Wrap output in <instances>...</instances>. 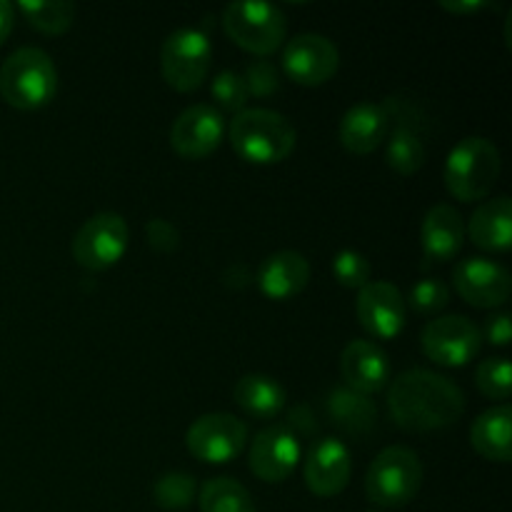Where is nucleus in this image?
Listing matches in <instances>:
<instances>
[{"instance_id": "31", "label": "nucleus", "mask_w": 512, "mask_h": 512, "mask_svg": "<svg viewBox=\"0 0 512 512\" xmlns=\"http://www.w3.org/2000/svg\"><path fill=\"white\" fill-rule=\"evenodd\" d=\"M450 303V288L440 278H423L410 288L405 305L415 310L418 315H435Z\"/></svg>"}, {"instance_id": "11", "label": "nucleus", "mask_w": 512, "mask_h": 512, "mask_svg": "<svg viewBox=\"0 0 512 512\" xmlns=\"http://www.w3.org/2000/svg\"><path fill=\"white\" fill-rule=\"evenodd\" d=\"M338 45L320 33H300L283 50V70L293 83L318 88L338 73Z\"/></svg>"}, {"instance_id": "18", "label": "nucleus", "mask_w": 512, "mask_h": 512, "mask_svg": "<svg viewBox=\"0 0 512 512\" xmlns=\"http://www.w3.org/2000/svg\"><path fill=\"white\" fill-rule=\"evenodd\" d=\"M420 240H423L425 265L448 263V260H453L460 253L465 243L463 215L448 203L433 205L423 218Z\"/></svg>"}, {"instance_id": "2", "label": "nucleus", "mask_w": 512, "mask_h": 512, "mask_svg": "<svg viewBox=\"0 0 512 512\" xmlns=\"http://www.w3.org/2000/svg\"><path fill=\"white\" fill-rule=\"evenodd\" d=\"M230 145L245 163L275 165L288 160L298 133L283 113L270 108H245L230 120Z\"/></svg>"}, {"instance_id": "21", "label": "nucleus", "mask_w": 512, "mask_h": 512, "mask_svg": "<svg viewBox=\"0 0 512 512\" xmlns=\"http://www.w3.org/2000/svg\"><path fill=\"white\" fill-rule=\"evenodd\" d=\"M468 235L480 250L505 253L512 248V203L508 195L485 200L475 208L468 223Z\"/></svg>"}, {"instance_id": "9", "label": "nucleus", "mask_w": 512, "mask_h": 512, "mask_svg": "<svg viewBox=\"0 0 512 512\" xmlns=\"http://www.w3.org/2000/svg\"><path fill=\"white\" fill-rule=\"evenodd\" d=\"M185 445L200 463L225 465L248 445V425L230 413L200 415L185 433Z\"/></svg>"}, {"instance_id": "10", "label": "nucleus", "mask_w": 512, "mask_h": 512, "mask_svg": "<svg viewBox=\"0 0 512 512\" xmlns=\"http://www.w3.org/2000/svg\"><path fill=\"white\" fill-rule=\"evenodd\" d=\"M423 353L443 368H463L483 348L480 328L465 315H443L430 320L420 335Z\"/></svg>"}, {"instance_id": "15", "label": "nucleus", "mask_w": 512, "mask_h": 512, "mask_svg": "<svg viewBox=\"0 0 512 512\" xmlns=\"http://www.w3.org/2000/svg\"><path fill=\"white\" fill-rule=\"evenodd\" d=\"M303 445L285 425H270L253 438L248 465L263 483H283L298 468Z\"/></svg>"}, {"instance_id": "29", "label": "nucleus", "mask_w": 512, "mask_h": 512, "mask_svg": "<svg viewBox=\"0 0 512 512\" xmlns=\"http://www.w3.org/2000/svg\"><path fill=\"white\" fill-rule=\"evenodd\" d=\"M475 385L480 393L490 400H508L512 393V368L510 360L498 355V358H488L478 365L475 370Z\"/></svg>"}, {"instance_id": "6", "label": "nucleus", "mask_w": 512, "mask_h": 512, "mask_svg": "<svg viewBox=\"0 0 512 512\" xmlns=\"http://www.w3.org/2000/svg\"><path fill=\"white\" fill-rule=\"evenodd\" d=\"M223 28L238 48L265 58L283 45L288 35V18L280 5L243 0V3L225 5Z\"/></svg>"}, {"instance_id": "38", "label": "nucleus", "mask_w": 512, "mask_h": 512, "mask_svg": "<svg viewBox=\"0 0 512 512\" xmlns=\"http://www.w3.org/2000/svg\"><path fill=\"white\" fill-rule=\"evenodd\" d=\"M15 25V10L8 0H0V45L10 38Z\"/></svg>"}, {"instance_id": "27", "label": "nucleus", "mask_w": 512, "mask_h": 512, "mask_svg": "<svg viewBox=\"0 0 512 512\" xmlns=\"http://www.w3.org/2000/svg\"><path fill=\"white\" fill-rule=\"evenodd\" d=\"M18 10L28 20L30 28L45 35L68 33L78 13L75 3H68V0H23L18 3Z\"/></svg>"}, {"instance_id": "30", "label": "nucleus", "mask_w": 512, "mask_h": 512, "mask_svg": "<svg viewBox=\"0 0 512 512\" xmlns=\"http://www.w3.org/2000/svg\"><path fill=\"white\" fill-rule=\"evenodd\" d=\"M210 95H213L215 103L220 105V113H233L238 115L240 110H245L248 105V85H245L243 75L235 73V70H223L213 78V85H210Z\"/></svg>"}, {"instance_id": "20", "label": "nucleus", "mask_w": 512, "mask_h": 512, "mask_svg": "<svg viewBox=\"0 0 512 512\" xmlns=\"http://www.w3.org/2000/svg\"><path fill=\"white\" fill-rule=\"evenodd\" d=\"M388 130V110L380 103L365 100V103H358L353 105V108L345 110L338 133L340 143H343V148L348 150V153L368 155L383 145V140L388 138Z\"/></svg>"}, {"instance_id": "36", "label": "nucleus", "mask_w": 512, "mask_h": 512, "mask_svg": "<svg viewBox=\"0 0 512 512\" xmlns=\"http://www.w3.org/2000/svg\"><path fill=\"white\" fill-rule=\"evenodd\" d=\"M480 335H483L490 345H495V348H505V345H510V338H512L510 315L508 313L490 315V318L485 320V328L480 330Z\"/></svg>"}, {"instance_id": "22", "label": "nucleus", "mask_w": 512, "mask_h": 512, "mask_svg": "<svg viewBox=\"0 0 512 512\" xmlns=\"http://www.w3.org/2000/svg\"><path fill=\"white\" fill-rule=\"evenodd\" d=\"M470 445L475 453L493 463L512 460V408L508 403L493 405L478 415L470 428Z\"/></svg>"}, {"instance_id": "28", "label": "nucleus", "mask_w": 512, "mask_h": 512, "mask_svg": "<svg viewBox=\"0 0 512 512\" xmlns=\"http://www.w3.org/2000/svg\"><path fill=\"white\" fill-rule=\"evenodd\" d=\"M195 498H198V480L190 473L173 470V473L160 475L153 485V503L160 510H188L195 503Z\"/></svg>"}, {"instance_id": "37", "label": "nucleus", "mask_w": 512, "mask_h": 512, "mask_svg": "<svg viewBox=\"0 0 512 512\" xmlns=\"http://www.w3.org/2000/svg\"><path fill=\"white\" fill-rule=\"evenodd\" d=\"M440 8L453 15H473L490 8L488 0H440Z\"/></svg>"}, {"instance_id": "5", "label": "nucleus", "mask_w": 512, "mask_h": 512, "mask_svg": "<svg viewBox=\"0 0 512 512\" xmlns=\"http://www.w3.org/2000/svg\"><path fill=\"white\" fill-rule=\"evenodd\" d=\"M423 488V463L418 453L403 445L380 450L365 475V495L385 510L405 508Z\"/></svg>"}, {"instance_id": "32", "label": "nucleus", "mask_w": 512, "mask_h": 512, "mask_svg": "<svg viewBox=\"0 0 512 512\" xmlns=\"http://www.w3.org/2000/svg\"><path fill=\"white\" fill-rule=\"evenodd\" d=\"M370 260L353 248L340 250L333 258V275L343 288L363 290L370 283Z\"/></svg>"}, {"instance_id": "17", "label": "nucleus", "mask_w": 512, "mask_h": 512, "mask_svg": "<svg viewBox=\"0 0 512 512\" xmlns=\"http://www.w3.org/2000/svg\"><path fill=\"white\" fill-rule=\"evenodd\" d=\"M340 375L345 380V388L375 395L388 388L390 360L373 340H350L340 353Z\"/></svg>"}, {"instance_id": "25", "label": "nucleus", "mask_w": 512, "mask_h": 512, "mask_svg": "<svg viewBox=\"0 0 512 512\" xmlns=\"http://www.w3.org/2000/svg\"><path fill=\"white\" fill-rule=\"evenodd\" d=\"M428 160L423 138L410 125H395L393 135L385 145V163L398 175H415Z\"/></svg>"}, {"instance_id": "19", "label": "nucleus", "mask_w": 512, "mask_h": 512, "mask_svg": "<svg viewBox=\"0 0 512 512\" xmlns=\"http://www.w3.org/2000/svg\"><path fill=\"white\" fill-rule=\"evenodd\" d=\"M310 283V263L298 250H278L268 255L258 270V288L265 298L283 300L303 293Z\"/></svg>"}, {"instance_id": "16", "label": "nucleus", "mask_w": 512, "mask_h": 512, "mask_svg": "<svg viewBox=\"0 0 512 512\" xmlns=\"http://www.w3.org/2000/svg\"><path fill=\"white\" fill-rule=\"evenodd\" d=\"M350 475H353V458L348 445L338 438L315 440L305 458V488L318 498H335L348 488Z\"/></svg>"}, {"instance_id": "24", "label": "nucleus", "mask_w": 512, "mask_h": 512, "mask_svg": "<svg viewBox=\"0 0 512 512\" xmlns=\"http://www.w3.org/2000/svg\"><path fill=\"white\" fill-rule=\"evenodd\" d=\"M325 410H328V418L350 435L370 433L375 428V420H378V408L370 400V395L355 393L345 385L333 388L325 395Z\"/></svg>"}, {"instance_id": "12", "label": "nucleus", "mask_w": 512, "mask_h": 512, "mask_svg": "<svg viewBox=\"0 0 512 512\" xmlns=\"http://www.w3.org/2000/svg\"><path fill=\"white\" fill-rule=\"evenodd\" d=\"M225 118L215 105L195 103L185 108L170 128V148L185 160H203L220 148Z\"/></svg>"}, {"instance_id": "33", "label": "nucleus", "mask_w": 512, "mask_h": 512, "mask_svg": "<svg viewBox=\"0 0 512 512\" xmlns=\"http://www.w3.org/2000/svg\"><path fill=\"white\" fill-rule=\"evenodd\" d=\"M243 80L245 85H248V93L255 95V98H270V95L278 93L280 83H283V80H280V70L265 58L253 60V63L245 68Z\"/></svg>"}, {"instance_id": "8", "label": "nucleus", "mask_w": 512, "mask_h": 512, "mask_svg": "<svg viewBox=\"0 0 512 512\" xmlns=\"http://www.w3.org/2000/svg\"><path fill=\"white\" fill-rule=\"evenodd\" d=\"M128 243L130 230L123 215L105 210V213L93 215L80 225L70 250H73V258L80 268L100 273V270L113 268L123 260V255L128 253Z\"/></svg>"}, {"instance_id": "34", "label": "nucleus", "mask_w": 512, "mask_h": 512, "mask_svg": "<svg viewBox=\"0 0 512 512\" xmlns=\"http://www.w3.org/2000/svg\"><path fill=\"white\" fill-rule=\"evenodd\" d=\"M145 238H148L150 248L158 253H173L180 245V230L170 220L153 218L145 225Z\"/></svg>"}, {"instance_id": "14", "label": "nucleus", "mask_w": 512, "mask_h": 512, "mask_svg": "<svg viewBox=\"0 0 512 512\" xmlns=\"http://www.w3.org/2000/svg\"><path fill=\"white\" fill-rule=\"evenodd\" d=\"M355 313L365 333L375 340H393L403 333L408 320V305L403 293L388 280H370L363 290H358Z\"/></svg>"}, {"instance_id": "26", "label": "nucleus", "mask_w": 512, "mask_h": 512, "mask_svg": "<svg viewBox=\"0 0 512 512\" xmlns=\"http://www.w3.org/2000/svg\"><path fill=\"white\" fill-rule=\"evenodd\" d=\"M200 512H258L248 490L233 478H210L198 490Z\"/></svg>"}, {"instance_id": "13", "label": "nucleus", "mask_w": 512, "mask_h": 512, "mask_svg": "<svg viewBox=\"0 0 512 512\" xmlns=\"http://www.w3.org/2000/svg\"><path fill=\"white\" fill-rule=\"evenodd\" d=\"M453 288L468 305L480 310H493L508 303L512 280L500 263L473 255L460 260L453 268Z\"/></svg>"}, {"instance_id": "35", "label": "nucleus", "mask_w": 512, "mask_h": 512, "mask_svg": "<svg viewBox=\"0 0 512 512\" xmlns=\"http://www.w3.org/2000/svg\"><path fill=\"white\" fill-rule=\"evenodd\" d=\"M285 428H288L298 440L318 438L320 435V423L315 420V413L308 408V405H295V408L288 413V423H285Z\"/></svg>"}, {"instance_id": "7", "label": "nucleus", "mask_w": 512, "mask_h": 512, "mask_svg": "<svg viewBox=\"0 0 512 512\" xmlns=\"http://www.w3.org/2000/svg\"><path fill=\"white\" fill-rule=\"evenodd\" d=\"M213 65V45L198 28H178L165 38L160 50V70L170 88L193 93L208 78Z\"/></svg>"}, {"instance_id": "4", "label": "nucleus", "mask_w": 512, "mask_h": 512, "mask_svg": "<svg viewBox=\"0 0 512 512\" xmlns=\"http://www.w3.org/2000/svg\"><path fill=\"white\" fill-rule=\"evenodd\" d=\"M58 93V68L43 48L25 45L0 68V95L18 110L45 108Z\"/></svg>"}, {"instance_id": "1", "label": "nucleus", "mask_w": 512, "mask_h": 512, "mask_svg": "<svg viewBox=\"0 0 512 512\" xmlns=\"http://www.w3.org/2000/svg\"><path fill=\"white\" fill-rule=\"evenodd\" d=\"M388 410L395 425L410 433L450 428L465 413V393L433 370H405L390 380Z\"/></svg>"}, {"instance_id": "3", "label": "nucleus", "mask_w": 512, "mask_h": 512, "mask_svg": "<svg viewBox=\"0 0 512 512\" xmlns=\"http://www.w3.org/2000/svg\"><path fill=\"white\" fill-rule=\"evenodd\" d=\"M500 170H503V158L498 145L483 135H470L448 153L443 180L453 198L475 203L493 193Z\"/></svg>"}, {"instance_id": "23", "label": "nucleus", "mask_w": 512, "mask_h": 512, "mask_svg": "<svg viewBox=\"0 0 512 512\" xmlns=\"http://www.w3.org/2000/svg\"><path fill=\"white\" fill-rule=\"evenodd\" d=\"M233 398L245 415L255 420H273L283 413L288 395L285 388L270 375L250 373L235 383Z\"/></svg>"}]
</instances>
